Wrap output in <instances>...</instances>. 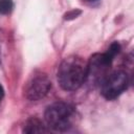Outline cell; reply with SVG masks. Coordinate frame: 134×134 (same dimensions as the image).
<instances>
[{"label": "cell", "instance_id": "5b68a950", "mask_svg": "<svg viewBox=\"0 0 134 134\" xmlns=\"http://www.w3.org/2000/svg\"><path fill=\"white\" fill-rule=\"evenodd\" d=\"M51 82L44 73L34 74L25 84L24 94L29 100H39L43 98L50 90Z\"/></svg>", "mask_w": 134, "mask_h": 134}, {"label": "cell", "instance_id": "3957f363", "mask_svg": "<svg viewBox=\"0 0 134 134\" xmlns=\"http://www.w3.org/2000/svg\"><path fill=\"white\" fill-rule=\"evenodd\" d=\"M74 116V108L63 102H58L48 106L45 111V121L47 126L55 131L68 130L73 124Z\"/></svg>", "mask_w": 134, "mask_h": 134}, {"label": "cell", "instance_id": "30bf717a", "mask_svg": "<svg viewBox=\"0 0 134 134\" xmlns=\"http://www.w3.org/2000/svg\"><path fill=\"white\" fill-rule=\"evenodd\" d=\"M0 63H1V48H0Z\"/></svg>", "mask_w": 134, "mask_h": 134}, {"label": "cell", "instance_id": "52a82bcc", "mask_svg": "<svg viewBox=\"0 0 134 134\" xmlns=\"http://www.w3.org/2000/svg\"><path fill=\"white\" fill-rule=\"evenodd\" d=\"M13 1L12 0H0V14L6 15L13 9Z\"/></svg>", "mask_w": 134, "mask_h": 134}, {"label": "cell", "instance_id": "7a4b0ae2", "mask_svg": "<svg viewBox=\"0 0 134 134\" xmlns=\"http://www.w3.org/2000/svg\"><path fill=\"white\" fill-rule=\"evenodd\" d=\"M120 46L117 42L111 44L105 53L93 54L87 63V76L86 82L93 86L100 85L105 77L109 74V70L113 58L119 52Z\"/></svg>", "mask_w": 134, "mask_h": 134}, {"label": "cell", "instance_id": "8992f818", "mask_svg": "<svg viewBox=\"0 0 134 134\" xmlns=\"http://www.w3.org/2000/svg\"><path fill=\"white\" fill-rule=\"evenodd\" d=\"M23 132L24 133H42V132H47V129L40 119L36 117H31L25 124Z\"/></svg>", "mask_w": 134, "mask_h": 134}, {"label": "cell", "instance_id": "9c48e42d", "mask_svg": "<svg viewBox=\"0 0 134 134\" xmlns=\"http://www.w3.org/2000/svg\"><path fill=\"white\" fill-rule=\"evenodd\" d=\"M85 2H94V1H96V0H84Z\"/></svg>", "mask_w": 134, "mask_h": 134}, {"label": "cell", "instance_id": "ba28073f", "mask_svg": "<svg viewBox=\"0 0 134 134\" xmlns=\"http://www.w3.org/2000/svg\"><path fill=\"white\" fill-rule=\"evenodd\" d=\"M3 96H4V90H3V87L0 85V100L3 98Z\"/></svg>", "mask_w": 134, "mask_h": 134}, {"label": "cell", "instance_id": "6da1fadb", "mask_svg": "<svg viewBox=\"0 0 134 134\" xmlns=\"http://www.w3.org/2000/svg\"><path fill=\"white\" fill-rule=\"evenodd\" d=\"M87 76V63L80 57L71 55L62 61L58 69L60 86L67 91L79 89Z\"/></svg>", "mask_w": 134, "mask_h": 134}, {"label": "cell", "instance_id": "277c9868", "mask_svg": "<svg viewBox=\"0 0 134 134\" xmlns=\"http://www.w3.org/2000/svg\"><path fill=\"white\" fill-rule=\"evenodd\" d=\"M129 85V75L124 70L109 73L100 84V93L107 99H114L120 95Z\"/></svg>", "mask_w": 134, "mask_h": 134}]
</instances>
